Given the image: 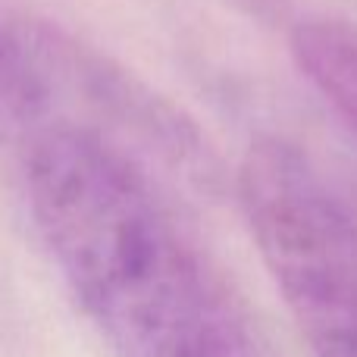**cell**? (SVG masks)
<instances>
[{
    "label": "cell",
    "instance_id": "obj_3",
    "mask_svg": "<svg viewBox=\"0 0 357 357\" xmlns=\"http://www.w3.org/2000/svg\"><path fill=\"white\" fill-rule=\"evenodd\" d=\"M60 107L47 25L0 19V144L29 148L60 123Z\"/></svg>",
    "mask_w": 357,
    "mask_h": 357
},
{
    "label": "cell",
    "instance_id": "obj_2",
    "mask_svg": "<svg viewBox=\"0 0 357 357\" xmlns=\"http://www.w3.org/2000/svg\"><path fill=\"white\" fill-rule=\"evenodd\" d=\"M235 195L251 241L304 339L357 326V216L285 138L248 144Z\"/></svg>",
    "mask_w": 357,
    "mask_h": 357
},
{
    "label": "cell",
    "instance_id": "obj_5",
    "mask_svg": "<svg viewBox=\"0 0 357 357\" xmlns=\"http://www.w3.org/2000/svg\"><path fill=\"white\" fill-rule=\"evenodd\" d=\"M310 354L314 357H357V326L310 342Z\"/></svg>",
    "mask_w": 357,
    "mask_h": 357
},
{
    "label": "cell",
    "instance_id": "obj_1",
    "mask_svg": "<svg viewBox=\"0 0 357 357\" xmlns=\"http://www.w3.org/2000/svg\"><path fill=\"white\" fill-rule=\"evenodd\" d=\"M29 220L113 357H279L201 235L119 142L56 123L25 151Z\"/></svg>",
    "mask_w": 357,
    "mask_h": 357
},
{
    "label": "cell",
    "instance_id": "obj_4",
    "mask_svg": "<svg viewBox=\"0 0 357 357\" xmlns=\"http://www.w3.org/2000/svg\"><path fill=\"white\" fill-rule=\"evenodd\" d=\"M289 50L304 79L357 135V22L301 19L289 35Z\"/></svg>",
    "mask_w": 357,
    "mask_h": 357
}]
</instances>
